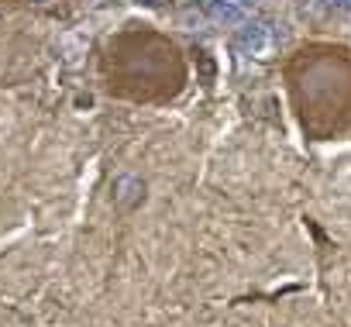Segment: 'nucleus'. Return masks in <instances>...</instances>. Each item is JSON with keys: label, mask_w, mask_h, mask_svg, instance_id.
<instances>
[{"label": "nucleus", "mask_w": 351, "mask_h": 327, "mask_svg": "<svg viewBox=\"0 0 351 327\" xmlns=\"http://www.w3.org/2000/svg\"><path fill=\"white\" fill-rule=\"evenodd\" d=\"M210 11H214L217 18H224V21H234V18H238V11H234L231 4H221V0H210Z\"/></svg>", "instance_id": "1"}, {"label": "nucleus", "mask_w": 351, "mask_h": 327, "mask_svg": "<svg viewBox=\"0 0 351 327\" xmlns=\"http://www.w3.org/2000/svg\"><path fill=\"white\" fill-rule=\"evenodd\" d=\"M245 45L248 49H262V28H248L245 32Z\"/></svg>", "instance_id": "2"}, {"label": "nucleus", "mask_w": 351, "mask_h": 327, "mask_svg": "<svg viewBox=\"0 0 351 327\" xmlns=\"http://www.w3.org/2000/svg\"><path fill=\"white\" fill-rule=\"evenodd\" d=\"M327 4H334V8H341V4H344V0H327Z\"/></svg>", "instance_id": "3"}]
</instances>
